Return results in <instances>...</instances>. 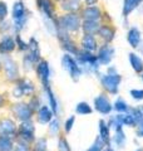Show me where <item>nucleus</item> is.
Returning a JSON list of instances; mask_svg holds the SVG:
<instances>
[{"instance_id": "nucleus-4", "label": "nucleus", "mask_w": 143, "mask_h": 151, "mask_svg": "<svg viewBox=\"0 0 143 151\" xmlns=\"http://www.w3.org/2000/svg\"><path fill=\"white\" fill-rule=\"evenodd\" d=\"M63 65H64L65 69H68L70 72V74L73 76V78H78L80 76V69L72 57H69V55L63 57Z\"/></svg>"}, {"instance_id": "nucleus-36", "label": "nucleus", "mask_w": 143, "mask_h": 151, "mask_svg": "<svg viewBox=\"0 0 143 151\" xmlns=\"http://www.w3.org/2000/svg\"><path fill=\"white\" fill-rule=\"evenodd\" d=\"M58 125H59L58 120H54V121L50 124V132H51V134H54V132L58 131Z\"/></svg>"}, {"instance_id": "nucleus-32", "label": "nucleus", "mask_w": 143, "mask_h": 151, "mask_svg": "<svg viewBox=\"0 0 143 151\" xmlns=\"http://www.w3.org/2000/svg\"><path fill=\"white\" fill-rule=\"evenodd\" d=\"M59 150L60 151H70L68 144H66V141L64 139H60L59 140Z\"/></svg>"}, {"instance_id": "nucleus-21", "label": "nucleus", "mask_w": 143, "mask_h": 151, "mask_svg": "<svg viewBox=\"0 0 143 151\" xmlns=\"http://www.w3.org/2000/svg\"><path fill=\"white\" fill-rule=\"evenodd\" d=\"M83 28H84V32H87L88 34H93V33L99 30V27L95 20H87L84 23Z\"/></svg>"}, {"instance_id": "nucleus-2", "label": "nucleus", "mask_w": 143, "mask_h": 151, "mask_svg": "<svg viewBox=\"0 0 143 151\" xmlns=\"http://www.w3.org/2000/svg\"><path fill=\"white\" fill-rule=\"evenodd\" d=\"M13 17L14 19L16 20V25L18 28L20 29L23 27L24 22H25V8H24L23 3L21 1H18L14 4V8H13Z\"/></svg>"}, {"instance_id": "nucleus-24", "label": "nucleus", "mask_w": 143, "mask_h": 151, "mask_svg": "<svg viewBox=\"0 0 143 151\" xmlns=\"http://www.w3.org/2000/svg\"><path fill=\"white\" fill-rule=\"evenodd\" d=\"M101 136L103 141H106L107 144L109 142V130L107 125L104 124V121H101Z\"/></svg>"}, {"instance_id": "nucleus-27", "label": "nucleus", "mask_w": 143, "mask_h": 151, "mask_svg": "<svg viewBox=\"0 0 143 151\" xmlns=\"http://www.w3.org/2000/svg\"><path fill=\"white\" fill-rule=\"evenodd\" d=\"M124 135H123V132L121 129H117V134H116V142L121 146L123 144V141H124Z\"/></svg>"}, {"instance_id": "nucleus-34", "label": "nucleus", "mask_w": 143, "mask_h": 151, "mask_svg": "<svg viewBox=\"0 0 143 151\" xmlns=\"http://www.w3.org/2000/svg\"><path fill=\"white\" fill-rule=\"evenodd\" d=\"M6 13H8L6 4H4V3H0V19L5 18V17H6Z\"/></svg>"}, {"instance_id": "nucleus-18", "label": "nucleus", "mask_w": 143, "mask_h": 151, "mask_svg": "<svg viewBox=\"0 0 143 151\" xmlns=\"http://www.w3.org/2000/svg\"><path fill=\"white\" fill-rule=\"evenodd\" d=\"M142 0H124V8H123V14L124 15H128L133 9L137 8L139 5V3Z\"/></svg>"}, {"instance_id": "nucleus-12", "label": "nucleus", "mask_w": 143, "mask_h": 151, "mask_svg": "<svg viewBox=\"0 0 143 151\" xmlns=\"http://www.w3.org/2000/svg\"><path fill=\"white\" fill-rule=\"evenodd\" d=\"M33 91H34V87H33V84L28 81H23L18 86V89H16V97H20L21 94H30Z\"/></svg>"}, {"instance_id": "nucleus-8", "label": "nucleus", "mask_w": 143, "mask_h": 151, "mask_svg": "<svg viewBox=\"0 0 143 151\" xmlns=\"http://www.w3.org/2000/svg\"><path fill=\"white\" fill-rule=\"evenodd\" d=\"M36 72L39 74L40 79L44 83V86L48 87V79H49V67H48L46 62H41L36 68Z\"/></svg>"}, {"instance_id": "nucleus-14", "label": "nucleus", "mask_w": 143, "mask_h": 151, "mask_svg": "<svg viewBox=\"0 0 143 151\" xmlns=\"http://www.w3.org/2000/svg\"><path fill=\"white\" fill-rule=\"evenodd\" d=\"M14 48H15V43H14V40L10 37H5L1 43H0V52L1 53H9Z\"/></svg>"}, {"instance_id": "nucleus-41", "label": "nucleus", "mask_w": 143, "mask_h": 151, "mask_svg": "<svg viewBox=\"0 0 143 151\" xmlns=\"http://www.w3.org/2000/svg\"><path fill=\"white\" fill-rule=\"evenodd\" d=\"M1 103H3V98L0 97V106H1Z\"/></svg>"}, {"instance_id": "nucleus-26", "label": "nucleus", "mask_w": 143, "mask_h": 151, "mask_svg": "<svg viewBox=\"0 0 143 151\" xmlns=\"http://www.w3.org/2000/svg\"><path fill=\"white\" fill-rule=\"evenodd\" d=\"M114 107H116V110L119 111V112H123V111H127V103L124 101H122V100H118L116 102V105H114Z\"/></svg>"}, {"instance_id": "nucleus-42", "label": "nucleus", "mask_w": 143, "mask_h": 151, "mask_svg": "<svg viewBox=\"0 0 143 151\" xmlns=\"http://www.w3.org/2000/svg\"><path fill=\"white\" fill-rule=\"evenodd\" d=\"M106 151H113V150H112V149H107Z\"/></svg>"}, {"instance_id": "nucleus-35", "label": "nucleus", "mask_w": 143, "mask_h": 151, "mask_svg": "<svg viewBox=\"0 0 143 151\" xmlns=\"http://www.w3.org/2000/svg\"><path fill=\"white\" fill-rule=\"evenodd\" d=\"M74 120H75V119H74L73 116H72L70 119L65 122V130H66V131H70V130H72V127H73V124H74Z\"/></svg>"}, {"instance_id": "nucleus-43", "label": "nucleus", "mask_w": 143, "mask_h": 151, "mask_svg": "<svg viewBox=\"0 0 143 151\" xmlns=\"http://www.w3.org/2000/svg\"><path fill=\"white\" fill-rule=\"evenodd\" d=\"M141 50H142V53H143V47H142V48H141Z\"/></svg>"}, {"instance_id": "nucleus-6", "label": "nucleus", "mask_w": 143, "mask_h": 151, "mask_svg": "<svg viewBox=\"0 0 143 151\" xmlns=\"http://www.w3.org/2000/svg\"><path fill=\"white\" fill-rule=\"evenodd\" d=\"M94 105H95V108L102 113H109L112 110L111 103H109V101L104 96H98L94 100Z\"/></svg>"}, {"instance_id": "nucleus-44", "label": "nucleus", "mask_w": 143, "mask_h": 151, "mask_svg": "<svg viewBox=\"0 0 143 151\" xmlns=\"http://www.w3.org/2000/svg\"><path fill=\"white\" fill-rule=\"evenodd\" d=\"M139 151H142V150H139Z\"/></svg>"}, {"instance_id": "nucleus-19", "label": "nucleus", "mask_w": 143, "mask_h": 151, "mask_svg": "<svg viewBox=\"0 0 143 151\" xmlns=\"http://www.w3.org/2000/svg\"><path fill=\"white\" fill-rule=\"evenodd\" d=\"M129 60H131V64H132L133 69H134L136 72H141V70L143 69V62L141 60L139 57H137L136 54L131 53L129 54Z\"/></svg>"}, {"instance_id": "nucleus-37", "label": "nucleus", "mask_w": 143, "mask_h": 151, "mask_svg": "<svg viewBox=\"0 0 143 151\" xmlns=\"http://www.w3.org/2000/svg\"><path fill=\"white\" fill-rule=\"evenodd\" d=\"M15 151H29V150H28V146H26V145L20 144V145H18V146H16Z\"/></svg>"}, {"instance_id": "nucleus-11", "label": "nucleus", "mask_w": 143, "mask_h": 151, "mask_svg": "<svg viewBox=\"0 0 143 151\" xmlns=\"http://www.w3.org/2000/svg\"><path fill=\"white\" fill-rule=\"evenodd\" d=\"M114 53V50L113 48H111V47H108V45H104L103 48L101 49V52H99V55H98V58L99 60H101L102 63H109V60L112 59V55Z\"/></svg>"}, {"instance_id": "nucleus-5", "label": "nucleus", "mask_w": 143, "mask_h": 151, "mask_svg": "<svg viewBox=\"0 0 143 151\" xmlns=\"http://www.w3.org/2000/svg\"><path fill=\"white\" fill-rule=\"evenodd\" d=\"M4 60V67H5V72L8 74V78L9 79H15L16 76H18V68H16V64L14 63V60L10 59L9 57H4L3 58Z\"/></svg>"}, {"instance_id": "nucleus-13", "label": "nucleus", "mask_w": 143, "mask_h": 151, "mask_svg": "<svg viewBox=\"0 0 143 151\" xmlns=\"http://www.w3.org/2000/svg\"><path fill=\"white\" fill-rule=\"evenodd\" d=\"M139 40H141V33L139 30L137 29V28H132L128 33V42H129V44L133 47V48H136L139 44Z\"/></svg>"}, {"instance_id": "nucleus-30", "label": "nucleus", "mask_w": 143, "mask_h": 151, "mask_svg": "<svg viewBox=\"0 0 143 151\" xmlns=\"http://www.w3.org/2000/svg\"><path fill=\"white\" fill-rule=\"evenodd\" d=\"M78 8V4L75 3V0H72V1H66L64 4V9H68V10H74V9Z\"/></svg>"}, {"instance_id": "nucleus-1", "label": "nucleus", "mask_w": 143, "mask_h": 151, "mask_svg": "<svg viewBox=\"0 0 143 151\" xmlns=\"http://www.w3.org/2000/svg\"><path fill=\"white\" fill-rule=\"evenodd\" d=\"M121 82V77L117 74H108V76H103L102 77V84L103 87L111 93H116L118 91V84Z\"/></svg>"}, {"instance_id": "nucleus-7", "label": "nucleus", "mask_w": 143, "mask_h": 151, "mask_svg": "<svg viewBox=\"0 0 143 151\" xmlns=\"http://www.w3.org/2000/svg\"><path fill=\"white\" fill-rule=\"evenodd\" d=\"M14 112L16 113V116L19 117L20 120H29L30 116H31V110L29 106L26 105H16L15 107H14Z\"/></svg>"}, {"instance_id": "nucleus-28", "label": "nucleus", "mask_w": 143, "mask_h": 151, "mask_svg": "<svg viewBox=\"0 0 143 151\" xmlns=\"http://www.w3.org/2000/svg\"><path fill=\"white\" fill-rule=\"evenodd\" d=\"M46 91H48V96H49L50 103H51V107H53V111L55 112L56 111V101H55V98H54V94H53V92H51L48 87H46Z\"/></svg>"}, {"instance_id": "nucleus-29", "label": "nucleus", "mask_w": 143, "mask_h": 151, "mask_svg": "<svg viewBox=\"0 0 143 151\" xmlns=\"http://www.w3.org/2000/svg\"><path fill=\"white\" fill-rule=\"evenodd\" d=\"M131 94L136 100H143V89H133Z\"/></svg>"}, {"instance_id": "nucleus-15", "label": "nucleus", "mask_w": 143, "mask_h": 151, "mask_svg": "<svg viewBox=\"0 0 143 151\" xmlns=\"http://www.w3.org/2000/svg\"><path fill=\"white\" fill-rule=\"evenodd\" d=\"M99 17H101V12L98 8L90 6L84 10V18L87 20H97V19H99Z\"/></svg>"}, {"instance_id": "nucleus-40", "label": "nucleus", "mask_w": 143, "mask_h": 151, "mask_svg": "<svg viewBox=\"0 0 143 151\" xmlns=\"http://www.w3.org/2000/svg\"><path fill=\"white\" fill-rule=\"evenodd\" d=\"M95 1H97V0H87V3L89 4V5H93V4H94Z\"/></svg>"}, {"instance_id": "nucleus-20", "label": "nucleus", "mask_w": 143, "mask_h": 151, "mask_svg": "<svg viewBox=\"0 0 143 151\" xmlns=\"http://www.w3.org/2000/svg\"><path fill=\"white\" fill-rule=\"evenodd\" d=\"M83 47L87 50H94L95 47H97V43H95V39L93 38V35L87 34L83 38Z\"/></svg>"}, {"instance_id": "nucleus-16", "label": "nucleus", "mask_w": 143, "mask_h": 151, "mask_svg": "<svg viewBox=\"0 0 143 151\" xmlns=\"http://www.w3.org/2000/svg\"><path fill=\"white\" fill-rule=\"evenodd\" d=\"M39 6H40L41 10L45 13V15H48V17L53 15L54 6H53V4H51L50 0H39Z\"/></svg>"}, {"instance_id": "nucleus-3", "label": "nucleus", "mask_w": 143, "mask_h": 151, "mask_svg": "<svg viewBox=\"0 0 143 151\" xmlns=\"http://www.w3.org/2000/svg\"><path fill=\"white\" fill-rule=\"evenodd\" d=\"M61 22V25H63V28H65V29L68 30H77L79 28V18L77 15H74V14H68V15H65L60 19Z\"/></svg>"}, {"instance_id": "nucleus-17", "label": "nucleus", "mask_w": 143, "mask_h": 151, "mask_svg": "<svg viewBox=\"0 0 143 151\" xmlns=\"http://www.w3.org/2000/svg\"><path fill=\"white\" fill-rule=\"evenodd\" d=\"M38 119H39V122H41V124H46V122H49L50 119H51L50 110L46 106L41 107L40 111H39V117H38Z\"/></svg>"}, {"instance_id": "nucleus-33", "label": "nucleus", "mask_w": 143, "mask_h": 151, "mask_svg": "<svg viewBox=\"0 0 143 151\" xmlns=\"http://www.w3.org/2000/svg\"><path fill=\"white\" fill-rule=\"evenodd\" d=\"M101 150H102V141L98 139V140L94 142V145H93L88 151H101Z\"/></svg>"}, {"instance_id": "nucleus-9", "label": "nucleus", "mask_w": 143, "mask_h": 151, "mask_svg": "<svg viewBox=\"0 0 143 151\" xmlns=\"http://www.w3.org/2000/svg\"><path fill=\"white\" fill-rule=\"evenodd\" d=\"M15 130V126H14V122L11 120H3L0 122V134L1 136H8L14 132Z\"/></svg>"}, {"instance_id": "nucleus-25", "label": "nucleus", "mask_w": 143, "mask_h": 151, "mask_svg": "<svg viewBox=\"0 0 143 151\" xmlns=\"http://www.w3.org/2000/svg\"><path fill=\"white\" fill-rule=\"evenodd\" d=\"M77 112L82 113V115H85V113L92 112V108L88 106V103H79V105L77 106Z\"/></svg>"}, {"instance_id": "nucleus-23", "label": "nucleus", "mask_w": 143, "mask_h": 151, "mask_svg": "<svg viewBox=\"0 0 143 151\" xmlns=\"http://www.w3.org/2000/svg\"><path fill=\"white\" fill-rule=\"evenodd\" d=\"M99 34L102 35L103 39H106V40H112L113 39V37H114V32L112 28H109V27H102L101 29H99Z\"/></svg>"}, {"instance_id": "nucleus-31", "label": "nucleus", "mask_w": 143, "mask_h": 151, "mask_svg": "<svg viewBox=\"0 0 143 151\" xmlns=\"http://www.w3.org/2000/svg\"><path fill=\"white\" fill-rule=\"evenodd\" d=\"M45 145H46V142H45V140H44V139L38 140L35 150H36V151H45Z\"/></svg>"}, {"instance_id": "nucleus-39", "label": "nucleus", "mask_w": 143, "mask_h": 151, "mask_svg": "<svg viewBox=\"0 0 143 151\" xmlns=\"http://www.w3.org/2000/svg\"><path fill=\"white\" fill-rule=\"evenodd\" d=\"M138 135H139V136H143V124H142V126L139 127V130H138Z\"/></svg>"}, {"instance_id": "nucleus-38", "label": "nucleus", "mask_w": 143, "mask_h": 151, "mask_svg": "<svg viewBox=\"0 0 143 151\" xmlns=\"http://www.w3.org/2000/svg\"><path fill=\"white\" fill-rule=\"evenodd\" d=\"M18 42H19V45H20V49H25L26 48V44L23 43V42L20 40V38H18Z\"/></svg>"}, {"instance_id": "nucleus-10", "label": "nucleus", "mask_w": 143, "mask_h": 151, "mask_svg": "<svg viewBox=\"0 0 143 151\" xmlns=\"http://www.w3.org/2000/svg\"><path fill=\"white\" fill-rule=\"evenodd\" d=\"M33 134H34V126H33L30 122H24L20 126V136L23 139L31 140Z\"/></svg>"}, {"instance_id": "nucleus-22", "label": "nucleus", "mask_w": 143, "mask_h": 151, "mask_svg": "<svg viewBox=\"0 0 143 151\" xmlns=\"http://www.w3.org/2000/svg\"><path fill=\"white\" fill-rule=\"evenodd\" d=\"M13 144L6 136H0V151H11Z\"/></svg>"}]
</instances>
